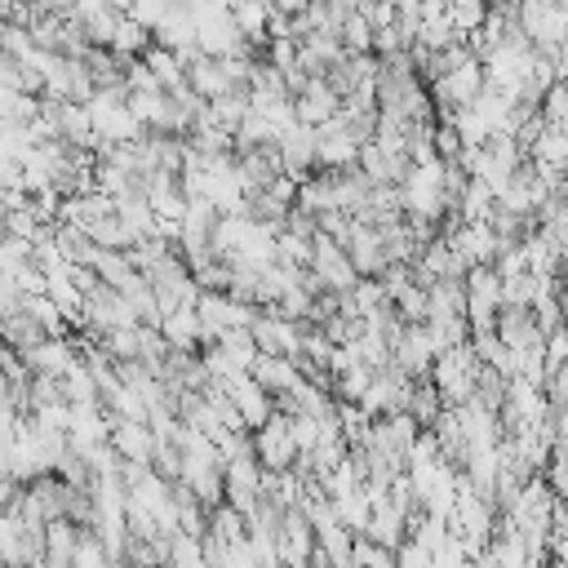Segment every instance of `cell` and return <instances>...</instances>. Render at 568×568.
<instances>
[{"mask_svg":"<svg viewBox=\"0 0 568 568\" xmlns=\"http://www.w3.org/2000/svg\"><path fill=\"white\" fill-rule=\"evenodd\" d=\"M404 213L408 217H422V222H439L444 213H453V200H448V164L435 160V164H413V173L404 178Z\"/></svg>","mask_w":568,"mask_h":568,"instance_id":"cell-1","label":"cell"},{"mask_svg":"<svg viewBox=\"0 0 568 568\" xmlns=\"http://www.w3.org/2000/svg\"><path fill=\"white\" fill-rule=\"evenodd\" d=\"M479 377H484V364H479L470 342L457 346V351H444L435 359V373H430V382H435V390L444 395L448 408H466L479 395Z\"/></svg>","mask_w":568,"mask_h":568,"instance_id":"cell-2","label":"cell"},{"mask_svg":"<svg viewBox=\"0 0 568 568\" xmlns=\"http://www.w3.org/2000/svg\"><path fill=\"white\" fill-rule=\"evenodd\" d=\"M501 275L493 266H475L466 275V320H470V333L475 328H497V315H501Z\"/></svg>","mask_w":568,"mask_h":568,"instance_id":"cell-3","label":"cell"},{"mask_svg":"<svg viewBox=\"0 0 568 568\" xmlns=\"http://www.w3.org/2000/svg\"><path fill=\"white\" fill-rule=\"evenodd\" d=\"M519 27L532 40L537 53L564 49V27H568V4H546V0H528L519 4Z\"/></svg>","mask_w":568,"mask_h":568,"instance_id":"cell-4","label":"cell"},{"mask_svg":"<svg viewBox=\"0 0 568 568\" xmlns=\"http://www.w3.org/2000/svg\"><path fill=\"white\" fill-rule=\"evenodd\" d=\"M311 271H315V280L328 288V293H351L355 284H359V271H355V262H351V253L333 240V235H315V262H311Z\"/></svg>","mask_w":568,"mask_h":568,"instance_id":"cell-5","label":"cell"},{"mask_svg":"<svg viewBox=\"0 0 568 568\" xmlns=\"http://www.w3.org/2000/svg\"><path fill=\"white\" fill-rule=\"evenodd\" d=\"M253 453H257V462H262V470H275V475H284V470H293L297 466V444H293V430H288V413H275L257 435H253Z\"/></svg>","mask_w":568,"mask_h":568,"instance_id":"cell-6","label":"cell"},{"mask_svg":"<svg viewBox=\"0 0 568 568\" xmlns=\"http://www.w3.org/2000/svg\"><path fill=\"white\" fill-rule=\"evenodd\" d=\"M253 342L262 355H284V359H297L302 355V342H306V328L297 320H284L280 311H262L257 324H253Z\"/></svg>","mask_w":568,"mask_h":568,"instance_id":"cell-7","label":"cell"},{"mask_svg":"<svg viewBox=\"0 0 568 568\" xmlns=\"http://www.w3.org/2000/svg\"><path fill=\"white\" fill-rule=\"evenodd\" d=\"M435 359H439V351H435L426 324H404V333H399V342H395V364H399L413 382H430Z\"/></svg>","mask_w":568,"mask_h":568,"instance_id":"cell-8","label":"cell"},{"mask_svg":"<svg viewBox=\"0 0 568 568\" xmlns=\"http://www.w3.org/2000/svg\"><path fill=\"white\" fill-rule=\"evenodd\" d=\"M226 506L240 510L244 519L257 515V506H262V462L257 457L226 466Z\"/></svg>","mask_w":568,"mask_h":568,"instance_id":"cell-9","label":"cell"},{"mask_svg":"<svg viewBox=\"0 0 568 568\" xmlns=\"http://www.w3.org/2000/svg\"><path fill=\"white\" fill-rule=\"evenodd\" d=\"M448 240H453V248H457L470 266H497V257H501V248H506L493 222H462Z\"/></svg>","mask_w":568,"mask_h":568,"instance_id":"cell-10","label":"cell"},{"mask_svg":"<svg viewBox=\"0 0 568 568\" xmlns=\"http://www.w3.org/2000/svg\"><path fill=\"white\" fill-rule=\"evenodd\" d=\"M346 253H351L359 280H382V275L390 271L386 240H382V231L368 226V222H355V231H351V240H346Z\"/></svg>","mask_w":568,"mask_h":568,"instance_id":"cell-11","label":"cell"},{"mask_svg":"<svg viewBox=\"0 0 568 568\" xmlns=\"http://www.w3.org/2000/svg\"><path fill=\"white\" fill-rule=\"evenodd\" d=\"M408 524H413V515L386 493V497H373V519H368V532L364 537H373L386 550H399L408 541Z\"/></svg>","mask_w":568,"mask_h":568,"instance_id":"cell-12","label":"cell"},{"mask_svg":"<svg viewBox=\"0 0 568 568\" xmlns=\"http://www.w3.org/2000/svg\"><path fill=\"white\" fill-rule=\"evenodd\" d=\"M222 386H226L231 404L240 408V417H244V426H248L253 435H257V430L280 413V408H275V395H266L253 377H235V382H222Z\"/></svg>","mask_w":568,"mask_h":568,"instance_id":"cell-13","label":"cell"},{"mask_svg":"<svg viewBox=\"0 0 568 568\" xmlns=\"http://www.w3.org/2000/svg\"><path fill=\"white\" fill-rule=\"evenodd\" d=\"M497 337L510 346V351H541L546 346V333L537 324V315L528 306H501L497 315Z\"/></svg>","mask_w":568,"mask_h":568,"instance_id":"cell-14","label":"cell"},{"mask_svg":"<svg viewBox=\"0 0 568 568\" xmlns=\"http://www.w3.org/2000/svg\"><path fill=\"white\" fill-rule=\"evenodd\" d=\"M111 448H115L124 462H142V466H151L160 439H155L151 422H120V417H111Z\"/></svg>","mask_w":568,"mask_h":568,"instance_id":"cell-15","label":"cell"},{"mask_svg":"<svg viewBox=\"0 0 568 568\" xmlns=\"http://www.w3.org/2000/svg\"><path fill=\"white\" fill-rule=\"evenodd\" d=\"M266 395H293L306 377H302V368H297V359H284V355H257V364H253V373H248Z\"/></svg>","mask_w":568,"mask_h":568,"instance_id":"cell-16","label":"cell"},{"mask_svg":"<svg viewBox=\"0 0 568 568\" xmlns=\"http://www.w3.org/2000/svg\"><path fill=\"white\" fill-rule=\"evenodd\" d=\"M106 217H115V200L102 195V191L71 195V200H62V213H58V222L80 226V231H89V226H98V222H106Z\"/></svg>","mask_w":568,"mask_h":568,"instance_id":"cell-17","label":"cell"},{"mask_svg":"<svg viewBox=\"0 0 568 568\" xmlns=\"http://www.w3.org/2000/svg\"><path fill=\"white\" fill-rule=\"evenodd\" d=\"M160 333L169 337L173 351H186V355L204 351V320H200V306H182V311H173V315L160 324Z\"/></svg>","mask_w":568,"mask_h":568,"instance_id":"cell-18","label":"cell"},{"mask_svg":"<svg viewBox=\"0 0 568 568\" xmlns=\"http://www.w3.org/2000/svg\"><path fill=\"white\" fill-rule=\"evenodd\" d=\"M186 84H191L204 102H217L222 93H231V80H226V71H222L217 58H200V62H191V67H186Z\"/></svg>","mask_w":568,"mask_h":568,"instance_id":"cell-19","label":"cell"},{"mask_svg":"<svg viewBox=\"0 0 568 568\" xmlns=\"http://www.w3.org/2000/svg\"><path fill=\"white\" fill-rule=\"evenodd\" d=\"M430 297V320H457L466 315V280H435L426 288Z\"/></svg>","mask_w":568,"mask_h":568,"instance_id":"cell-20","label":"cell"},{"mask_svg":"<svg viewBox=\"0 0 568 568\" xmlns=\"http://www.w3.org/2000/svg\"><path fill=\"white\" fill-rule=\"evenodd\" d=\"M209 537H213L217 546L248 541V519H244L240 510H231V506H217V510H213V519H209Z\"/></svg>","mask_w":568,"mask_h":568,"instance_id":"cell-21","label":"cell"},{"mask_svg":"<svg viewBox=\"0 0 568 568\" xmlns=\"http://www.w3.org/2000/svg\"><path fill=\"white\" fill-rule=\"evenodd\" d=\"M169 9L173 4H164V0H133V4H124V13L138 22V27H146L151 36L164 27V18H169Z\"/></svg>","mask_w":568,"mask_h":568,"instance_id":"cell-22","label":"cell"},{"mask_svg":"<svg viewBox=\"0 0 568 568\" xmlns=\"http://www.w3.org/2000/svg\"><path fill=\"white\" fill-rule=\"evenodd\" d=\"M342 44H346V53H373V27L364 22L359 9H355V18L342 22Z\"/></svg>","mask_w":568,"mask_h":568,"instance_id":"cell-23","label":"cell"},{"mask_svg":"<svg viewBox=\"0 0 568 568\" xmlns=\"http://www.w3.org/2000/svg\"><path fill=\"white\" fill-rule=\"evenodd\" d=\"M288 430H293L297 453H315V444H320V435H324V422H320V417H306V413H293V417H288Z\"/></svg>","mask_w":568,"mask_h":568,"instance_id":"cell-24","label":"cell"},{"mask_svg":"<svg viewBox=\"0 0 568 568\" xmlns=\"http://www.w3.org/2000/svg\"><path fill=\"white\" fill-rule=\"evenodd\" d=\"M541 115L546 124H568V80H555L541 98Z\"/></svg>","mask_w":568,"mask_h":568,"instance_id":"cell-25","label":"cell"},{"mask_svg":"<svg viewBox=\"0 0 568 568\" xmlns=\"http://www.w3.org/2000/svg\"><path fill=\"white\" fill-rule=\"evenodd\" d=\"M395 568H435V555L408 537V541L395 550Z\"/></svg>","mask_w":568,"mask_h":568,"instance_id":"cell-26","label":"cell"},{"mask_svg":"<svg viewBox=\"0 0 568 568\" xmlns=\"http://www.w3.org/2000/svg\"><path fill=\"white\" fill-rule=\"evenodd\" d=\"M564 364H568V324L546 337V373H555V368H564Z\"/></svg>","mask_w":568,"mask_h":568,"instance_id":"cell-27","label":"cell"},{"mask_svg":"<svg viewBox=\"0 0 568 568\" xmlns=\"http://www.w3.org/2000/svg\"><path fill=\"white\" fill-rule=\"evenodd\" d=\"M559 200H564V204H568V186H564V191H559Z\"/></svg>","mask_w":568,"mask_h":568,"instance_id":"cell-28","label":"cell"},{"mask_svg":"<svg viewBox=\"0 0 568 568\" xmlns=\"http://www.w3.org/2000/svg\"><path fill=\"white\" fill-rule=\"evenodd\" d=\"M564 44H568V27H564Z\"/></svg>","mask_w":568,"mask_h":568,"instance_id":"cell-29","label":"cell"}]
</instances>
